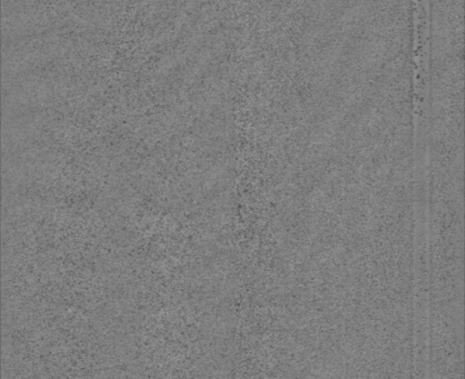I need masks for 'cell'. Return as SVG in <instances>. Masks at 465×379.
Returning a JSON list of instances; mask_svg holds the SVG:
<instances>
[{"label":"cell","instance_id":"1","mask_svg":"<svg viewBox=\"0 0 465 379\" xmlns=\"http://www.w3.org/2000/svg\"><path fill=\"white\" fill-rule=\"evenodd\" d=\"M414 4V104L421 111L427 104L429 68V0H413Z\"/></svg>","mask_w":465,"mask_h":379}]
</instances>
